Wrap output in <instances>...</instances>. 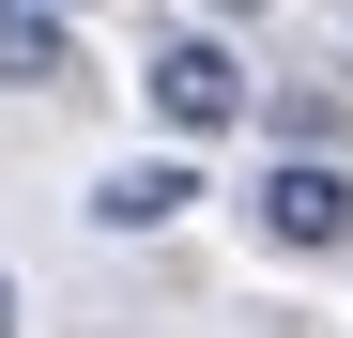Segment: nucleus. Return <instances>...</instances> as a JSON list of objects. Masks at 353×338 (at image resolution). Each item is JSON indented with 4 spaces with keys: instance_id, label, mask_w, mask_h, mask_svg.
I'll list each match as a JSON object with an SVG mask.
<instances>
[{
    "instance_id": "nucleus-3",
    "label": "nucleus",
    "mask_w": 353,
    "mask_h": 338,
    "mask_svg": "<svg viewBox=\"0 0 353 338\" xmlns=\"http://www.w3.org/2000/svg\"><path fill=\"white\" fill-rule=\"evenodd\" d=\"M185 200H200V169H185V154H139V169L92 185V231H169Z\"/></svg>"
},
{
    "instance_id": "nucleus-1",
    "label": "nucleus",
    "mask_w": 353,
    "mask_h": 338,
    "mask_svg": "<svg viewBox=\"0 0 353 338\" xmlns=\"http://www.w3.org/2000/svg\"><path fill=\"white\" fill-rule=\"evenodd\" d=\"M139 92H154V123H169V139H215V123H246V62H230L215 31H154Z\"/></svg>"
},
{
    "instance_id": "nucleus-5",
    "label": "nucleus",
    "mask_w": 353,
    "mask_h": 338,
    "mask_svg": "<svg viewBox=\"0 0 353 338\" xmlns=\"http://www.w3.org/2000/svg\"><path fill=\"white\" fill-rule=\"evenodd\" d=\"M276 139H292V154H323V169H338V139H353V92H276Z\"/></svg>"
},
{
    "instance_id": "nucleus-7",
    "label": "nucleus",
    "mask_w": 353,
    "mask_h": 338,
    "mask_svg": "<svg viewBox=\"0 0 353 338\" xmlns=\"http://www.w3.org/2000/svg\"><path fill=\"white\" fill-rule=\"evenodd\" d=\"M31 16H77V0H31Z\"/></svg>"
},
{
    "instance_id": "nucleus-2",
    "label": "nucleus",
    "mask_w": 353,
    "mask_h": 338,
    "mask_svg": "<svg viewBox=\"0 0 353 338\" xmlns=\"http://www.w3.org/2000/svg\"><path fill=\"white\" fill-rule=\"evenodd\" d=\"M261 246H353V169H323V154H276L261 169Z\"/></svg>"
},
{
    "instance_id": "nucleus-6",
    "label": "nucleus",
    "mask_w": 353,
    "mask_h": 338,
    "mask_svg": "<svg viewBox=\"0 0 353 338\" xmlns=\"http://www.w3.org/2000/svg\"><path fill=\"white\" fill-rule=\"evenodd\" d=\"M0 338H16V277H0Z\"/></svg>"
},
{
    "instance_id": "nucleus-4",
    "label": "nucleus",
    "mask_w": 353,
    "mask_h": 338,
    "mask_svg": "<svg viewBox=\"0 0 353 338\" xmlns=\"http://www.w3.org/2000/svg\"><path fill=\"white\" fill-rule=\"evenodd\" d=\"M0 92H77V31L31 16V0H0Z\"/></svg>"
}]
</instances>
